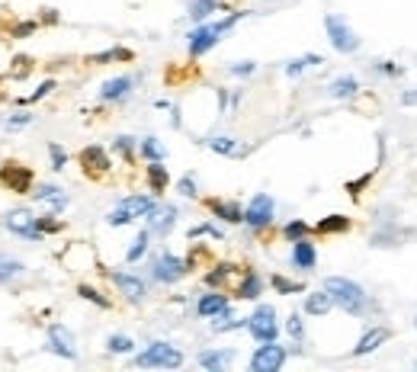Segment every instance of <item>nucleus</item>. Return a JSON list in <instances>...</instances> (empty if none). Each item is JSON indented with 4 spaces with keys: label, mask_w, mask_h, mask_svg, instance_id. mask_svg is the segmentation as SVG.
<instances>
[{
    "label": "nucleus",
    "mask_w": 417,
    "mask_h": 372,
    "mask_svg": "<svg viewBox=\"0 0 417 372\" xmlns=\"http://www.w3.org/2000/svg\"><path fill=\"white\" fill-rule=\"evenodd\" d=\"M106 350L109 353H132L135 343H132V337H125V334H113V337L106 340Z\"/></svg>",
    "instance_id": "nucleus-29"
},
{
    "label": "nucleus",
    "mask_w": 417,
    "mask_h": 372,
    "mask_svg": "<svg viewBox=\"0 0 417 372\" xmlns=\"http://www.w3.org/2000/svg\"><path fill=\"white\" fill-rule=\"evenodd\" d=\"M260 289H263V280L257 273H247L241 282V289H238V298H257Z\"/></svg>",
    "instance_id": "nucleus-28"
},
{
    "label": "nucleus",
    "mask_w": 417,
    "mask_h": 372,
    "mask_svg": "<svg viewBox=\"0 0 417 372\" xmlns=\"http://www.w3.org/2000/svg\"><path fill=\"white\" fill-rule=\"evenodd\" d=\"M318 61H321V58H315V55H309V58H299V61H289V67H286V74L295 77V74H302V71H305L309 65H318Z\"/></svg>",
    "instance_id": "nucleus-33"
},
{
    "label": "nucleus",
    "mask_w": 417,
    "mask_h": 372,
    "mask_svg": "<svg viewBox=\"0 0 417 372\" xmlns=\"http://www.w3.org/2000/svg\"><path fill=\"white\" fill-rule=\"evenodd\" d=\"M231 74H254V61H238V65H231Z\"/></svg>",
    "instance_id": "nucleus-41"
},
{
    "label": "nucleus",
    "mask_w": 417,
    "mask_h": 372,
    "mask_svg": "<svg viewBox=\"0 0 417 372\" xmlns=\"http://www.w3.org/2000/svg\"><path fill=\"white\" fill-rule=\"evenodd\" d=\"M113 282H116L119 292H122L129 302H142L145 292H148L145 280H138V276H132V273H113Z\"/></svg>",
    "instance_id": "nucleus-14"
},
{
    "label": "nucleus",
    "mask_w": 417,
    "mask_h": 372,
    "mask_svg": "<svg viewBox=\"0 0 417 372\" xmlns=\"http://www.w3.org/2000/svg\"><path fill=\"white\" fill-rule=\"evenodd\" d=\"M286 331H289L295 340H302V334H305V327H302V318H299V314H292V318H289V324H286Z\"/></svg>",
    "instance_id": "nucleus-38"
},
{
    "label": "nucleus",
    "mask_w": 417,
    "mask_h": 372,
    "mask_svg": "<svg viewBox=\"0 0 417 372\" xmlns=\"http://www.w3.org/2000/svg\"><path fill=\"white\" fill-rule=\"evenodd\" d=\"M218 3L215 0H193V7H190V17L193 19H206L208 13H215Z\"/></svg>",
    "instance_id": "nucleus-30"
},
{
    "label": "nucleus",
    "mask_w": 417,
    "mask_h": 372,
    "mask_svg": "<svg viewBox=\"0 0 417 372\" xmlns=\"http://www.w3.org/2000/svg\"><path fill=\"white\" fill-rule=\"evenodd\" d=\"M327 296L334 298V305L343 308L347 314H363L369 308V296L363 292V286L353 280H343V276H327L325 280Z\"/></svg>",
    "instance_id": "nucleus-1"
},
{
    "label": "nucleus",
    "mask_w": 417,
    "mask_h": 372,
    "mask_svg": "<svg viewBox=\"0 0 417 372\" xmlns=\"http://www.w3.org/2000/svg\"><path fill=\"white\" fill-rule=\"evenodd\" d=\"M212 151H222V154H234V138H212L208 141Z\"/></svg>",
    "instance_id": "nucleus-35"
},
{
    "label": "nucleus",
    "mask_w": 417,
    "mask_h": 372,
    "mask_svg": "<svg viewBox=\"0 0 417 372\" xmlns=\"http://www.w3.org/2000/svg\"><path fill=\"white\" fill-rule=\"evenodd\" d=\"M29 122V116H19V119H10V125H13V129H19V125H26Z\"/></svg>",
    "instance_id": "nucleus-45"
},
{
    "label": "nucleus",
    "mask_w": 417,
    "mask_h": 372,
    "mask_svg": "<svg viewBox=\"0 0 417 372\" xmlns=\"http://www.w3.org/2000/svg\"><path fill=\"white\" fill-rule=\"evenodd\" d=\"M350 228V218L347 216H327L325 222H318V232L321 234H341Z\"/></svg>",
    "instance_id": "nucleus-26"
},
{
    "label": "nucleus",
    "mask_w": 417,
    "mask_h": 372,
    "mask_svg": "<svg viewBox=\"0 0 417 372\" xmlns=\"http://www.w3.org/2000/svg\"><path fill=\"white\" fill-rule=\"evenodd\" d=\"M167 167L161 164V161H151V167H148V183H151V190L154 193H164V186H167Z\"/></svg>",
    "instance_id": "nucleus-25"
},
{
    "label": "nucleus",
    "mask_w": 417,
    "mask_h": 372,
    "mask_svg": "<svg viewBox=\"0 0 417 372\" xmlns=\"http://www.w3.org/2000/svg\"><path fill=\"white\" fill-rule=\"evenodd\" d=\"M77 292H81L83 298H90V302H97V305H100V308H109V302H106V298H103L97 289H90V286H81V289H77Z\"/></svg>",
    "instance_id": "nucleus-36"
},
{
    "label": "nucleus",
    "mask_w": 417,
    "mask_h": 372,
    "mask_svg": "<svg viewBox=\"0 0 417 372\" xmlns=\"http://www.w3.org/2000/svg\"><path fill=\"white\" fill-rule=\"evenodd\" d=\"M196 312H199L202 318H215V314H225V312H228V298L222 296V292H208V296L199 298Z\"/></svg>",
    "instance_id": "nucleus-18"
},
{
    "label": "nucleus",
    "mask_w": 417,
    "mask_h": 372,
    "mask_svg": "<svg viewBox=\"0 0 417 372\" xmlns=\"http://www.w3.org/2000/svg\"><path fill=\"white\" fill-rule=\"evenodd\" d=\"M135 366H142V369H177V366H183V353L158 340V343H151L135 356Z\"/></svg>",
    "instance_id": "nucleus-3"
},
{
    "label": "nucleus",
    "mask_w": 417,
    "mask_h": 372,
    "mask_svg": "<svg viewBox=\"0 0 417 372\" xmlns=\"http://www.w3.org/2000/svg\"><path fill=\"white\" fill-rule=\"evenodd\" d=\"M154 212V199L151 196H125L113 212L106 216L109 225H129L135 218H148Z\"/></svg>",
    "instance_id": "nucleus-5"
},
{
    "label": "nucleus",
    "mask_w": 417,
    "mask_h": 372,
    "mask_svg": "<svg viewBox=\"0 0 417 372\" xmlns=\"http://www.w3.org/2000/svg\"><path fill=\"white\" fill-rule=\"evenodd\" d=\"M357 90H359V83H357V77H350V74H347V77H337V81L327 87V93H331L334 99H350Z\"/></svg>",
    "instance_id": "nucleus-22"
},
{
    "label": "nucleus",
    "mask_w": 417,
    "mask_h": 372,
    "mask_svg": "<svg viewBox=\"0 0 417 372\" xmlns=\"http://www.w3.org/2000/svg\"><path fill=\"white\" fill-rule=\"evenodd\" d=\"M225 276H231V266H218L215 273H208L206 280H208V286H218V282L225 280Z\"/></svg>",
    "instance_id": "nucleus-40"
},
{
    "label": "nucleus",
    "mask_w": 417,
    "mask_h": 372,
    "mask_svg": "<svg viewBox=\"0 0 417 372\" xmlns=\"http://www.w3.org/2000/svg\"><path fill=\"white\" fill-rule=\"evenodd\" d=\"M145 250H148V232H142V234H138V238L132 241V248H129V254H125V260H129V264H135V260H138V257H142Z\"/></svg>",
    "instance_id": "nucleus-31"
},
{
    "label": "nucleus",
    "mask_w": 417,
    "mask_h": 372,
    "mask_svg": "<svg viewBox=\"0 0 417 372\" xmlns=\"http://www.w3.org/2000/svg\"><path fill=\"white\" fill-rule=\"evenodd\" d=\"M180 193H183V196H196V183H193V177H183V180H180Z\"/></svg>",
    "instance_id": "nucleus-42"
},
{
    "label": "nucleus",
    "mask_w": 417,
    "mask_h": 372,
    "mask_svg": "<svg viewBox=\"0 0 417 372\" xmlns=\"http://www.w3.org/2000/svg\"><path fill=\"white\" fill-rule=\"evenodd\" d=\"M325 29H327V39H331V45L337 51H343V55H350V51H357L363 42H359L357 29H353L347 19L341 17V13H327L325 17Z\"/></svg>",
    "instance_id": "nucleus-4"
},
{
    "label": "nucleus",
    "mask_w": 417,
    "mask_h": 372,
    "mask_svg": "<svg viewBox=\"0 0 417 372\" xmlns=\"http://www.w3.org/2000/svg\"><path fill=\"white\" fill-rule=\"evenodd\" d=\"M315 264H318L315 244L305 238L292 241V266H295V270H315Z\"/></svg>",
    "instance_id": "nucleus-13"
},
{
    "label": "nucleus",
    "mask_w": 417,
    "mask_h": 372,
    "mask_svg": "<svg viewBox=\"0 0 417 372\" xmlns=\"http://www.w3.org/2000/svg\"><path fill=\"white\" fill-rule=\"evenodd\" d=\"M392 337V331L389 327H373V331H366L363 334V340L357 343V350H353V356H366V353H373V350H379L385 343V340Z\"/></svg>",
    "instance_id": "nucleus-16"
},
{
    "label": "nucleus",
    "mask_w": 417,
    "mask_h": 372,
    "mask_svg": "<svg viewBox=\"0 0 417 372\" xmlns=\"http://www.w3.org/2000/svg\"><path fill=\"white\" fill-rule=\"evenodd\" d=\"M273 286H276L279 292H286V296H292V292H299V289H302L299 282H289V280H283V276H273Z\"/></svg>",
    "instance_id": "nucleus-37"
},
{
    "label": "nucleus",
    "mask_w": 417,
    "mask_h": 372,
    "mask_svg": "<svg viewBox=\"0 0 417 372\" xmlns=\"http://www.w3.org/2000/svg\"><path fill=\"white\" fill-rule=\"evenodd\" d=\"M238 17L241 13H231L228 19H222V23H206V26H196L190 33V55L193 58H199V55H206L212 45H215L218 39H222V33H228L234 23H238Z\"/></svg>",
    "instance_id": "nucleus-2"
},
{
    "label": "nucleus",
    "mask_w": 417,
    "mask_h": 372,
    "mask_svg": "<svg viewBox=\"0 0 417 372\" xmlns=\"http://www.w3.org/2000/svg\"><path fill=\"white\" fill-rule=\"evenodd\" d=\"M174 222H177V209L174 206H164V209L154 206V212L148 216V228L154 234H167L170 228H174Z\"/></svg>",
    "instance_id": "nucleus-15"
},
{
    "label": "nucleus",
    "mask_w": 417,
    "mask_h": 372,
    "mask_svg": "<svg viewBox=\"0 0 417 372\" xmlns=\"http://www.w3.org/2000/svg\"><path fill=\"white\" fill-rule=\"evenodd\" d=\"M49 90H55V83H51V81H45V83H42V87H39V90H35L33 97H29V99H42V97H45V93H49Z\"/></svg>",
    "instance_id": "nucleus-43"
},
{
    "label": "nucleus",
    "mask_w": 417,
    "mask_h": 372,
    "mask_svg": "<svg viewBox=\"0 0 417 372\" xmlns=\"http://www.w3.org/2000/svg\"><path fill=\"white\" fill-rule=\"evenodd\" d=\"M49 350L51 353H58V356H65V359H77L74 337H71V331L61 327V324H51L49 327Z\"/></svg>",
    "instance_id": "nucleus-11"
},
{
    "label": "nucleus",
    "mask_w": 417,
    "mask_h": 372,
    "mask_svg": "<svg viewBox=\"0 0 417 372\" xmlns=\"http://www.w3.org/2000/svg\"><path fill=\"white\" fill-rule=\"evenodd\" d=\"M3 225H7L13 234L26 238V241H39L42 238V228H39V222H35V216L29 212V209H13V212H7Z\"/></svg>",
    "instance_id": "nucleus-9"
},
{
    "label": "nucleus",
    "mask_w": 417,
    "mask_h": 372,
    "mask_svg": "<svg viewBox=\"0 0 417 372\" xmlns=\"http://www.w3.org/2000/svg\"><path fill=\"white\" fill-rule=\"evenodd\" d=\"M49 154H51V167H55V170H61V167H65V161H67V154L58 148V145H51Z\"/></svg>",
    "instance_id": "nucleus-39"
},
{
    "label": "nucleus",
    "mask_w": 417,
    "mask_h": 372,
    "mask_svg": "<svg viewBox=\"0 0 417 372\" xmlns=\"http://www.w3.org/2000/svg\"><path fill=\"white\" fill-rule=\"evenodd\" d=\"M208 206H212V212H215L218 218H225V222H244L241 206H234V202H222V199H212Z\"/></svg>",
    "instance_id": "nucleus-24"
},
{
    "label": "nucleus",
    "mask_w": 417,
    "mask_h": 372,
    "mask_svg": "<svg viewBox=\"0 0 417 372\" xmlns=\"http://www.w3.org/2000/svg\"><path fill=\"white\" fill-rule=\"evenodd\" d=\"M0 180L7 183L13 193H29L33 170H29V167H19V164H3V170H0Z\"/></svg>",
    "instance_id": "nucleus-12"
},
{
    "label": "nucleus",
    "mask_w": 417,
    "mask_h": 372,
    "mask_svg": "<svg viewBox=\"0 0 417 372\" xmlns=\"http://www.w3.org/2000/svg\"><path fill=\"white\" fill-rule=\"evenodd\" d=\"M129 90H132V77H113V81L103 83L100 97L103 99H125L129 97Z\"/></svg>",
    "instance_id": "nucleus-20"
},
{
    "label": "nucleus",
    "mask_w": 417,
    "mask_h": 372,
    "mask_svg": "<svg viewBox=\"0 0 417 372\" xmlns=\"http://www.w3.org/2000/svg\"><path fill=\"white\" fill-rule=\"evenodd\" d=\"M305 234H309V225L305 222H289L286 225V238L289 241H299V238H305Z\"/></svg>",
    "instance_id": "nucleus-34"
},
{
    "label": "nucleus",
    "mask_w": 417,
    "mask_h": 372,
    "mask_svg": "<svg viewBox=\"0 0 417 372\" xmlns=\"http://www.w3.org/2000/svg\"><path fill=\"white\" fill-rule=\"evenodd\" d=\"M183 273H186V264L180 260V257L161 254L158 260H154V280H161V282H177V280H183Z\"/></svg>",
    "instance_id": "nucleus-10"
},
{
    "label": "nucleus",
    "mask_w": 417,
    "mask_h": 372,
    "mask_svg": "<svg viewBox=\"0 0 417 372\" xmlns=\"http://www.w3.org/2000/svg\"><path fill=\"white\" fill-rule=\"evenodd\" d=\"M29 33H33V23H23V26L17 29V35H29Z\"/></svg>",
    "instance_id": "nucleus-44"
},
{
    "label": "nucleus",
    "mask_w": 417,
    "mask_h": 372,
    "mask_svg": "<svg viewBox=\"0 0 417 372\" xmlns=\"http://www.w3.org/2000/svg\"><path fill=\"white\" fill-rule=\"evenodd\" d=\"M286 363V347H279L276 340H267L263 347H257V353L250 356V369L254 372H279Z\"/></svg>",
    "instance_id": "nucleus-7"
},
{
    "label": "nucleus",
    "mask_w": 417,
    "mask_h": 372,
    "mask_svg": "<svg viewBox=\"0 0 417 372\" xmlns=\"http://www.w3.org/2000/svg\"><path fill=\"white\" fill-rule=\"evenodd\" d=\"M273 212H276L273 196L257 193V196L247 202V209H244V222H247L250 228H267V225L273 222Z\"/></svg>",
    "instance_id": "nucleus-8"
},
{
    "label": "nucleus",
    "mask_w": 417,
    "mask_h": 372,
    "mask_svg": "<svg viewBox=\"0 0 417 372\" xmlns=\"http://www.w3.org/2000/svg\"><path fill=\"white\" fill-rule=\"evenodd\" d=\"M247 331L254 340H260V343H267V340H276V334H279V324H276V312L273 305H260L257 312L247 318Z\"/></svg>",
    "instance_id": "nucleus-6"
},
{
    "label": "nucleus",
    "mask_w": 417,
    "mask_h": 372,
    "mask_svg": "<svg viewBox=\"0 0 417 372\" xmlns=\"http://www.w3.org/2000/svg\"><path fill=\"white\" fill-rule=\"evenodd\" d=\"M19 273H23V264H19V260H13V257H3V254H0V282L17 280Z\"/></svg>",
    "instance_id": "nucleus-27"
},
{
    "label": "nucleus",
    "mask_w": 417,
    "mask_h": 372,
    "mask_svg": "<svg viewBox=\"0 0 417 372\" xmlns=\"http://www.w3.org/2000/svg\"><path fill=\"white\" fill-rule=\"evenodd\" d=\"M81 161H83V167H87V170H97V174H103V170L109 167L106 151L97 148V145H93V148H83L81 151Z\"/></svg>",
    "instance_id": "nucleus-21"
},
{
    "label": "nucleus",
    "mask_w": 417,
    "mask_h": 372,
    "mask_svg": "<svg viewBox=\"0 0 417 372\" xmlns=\"http://www.w3.org/2000/svg\"><path fill=\"white\" fill-rule=\"evenodd\" d=\"M142 154L148 157V161H161V157H164V148L158 145V138H145L142 141Z\"/></svg>",
    "instance_id": "nucleus-32"
},
{
    "label": "nucleus",
    "mask_w": 417,
    "mask_h": 372,
    "mask_svg": "<svg viewBox=\"0 0 417 372\" xmlns=\"http://www.w3.org/2000/svg\"><path fill=\"white\" fill-rule=\"evenodd\" d=\"M334 305V298L327 296V289L321 292H309V298H305V312L309 314H327Z\"/></svg>",
    "instance_id": "nucleus-23"
},
{
    "label": "nucleus",
    "mask_w": 417,
    "mask_h": 372,
    "mask_svg": "<svg viewBox=\"0 0 417 372\" xmlns=\"http://www.w3.org/2000/svg\"><path fill=\"white\" fill-rule=\"evenodd\" d=\"M231 359H234L231 350H206V353H199V366H206L212 372H222Z\"/></svg>",
    "instance_id": "nucleus-19"
},
{
    "label": "nucleus",
    "mask_w": 417,
    "mask_h": 372,
    "mask_svg": "<svg viewBox=\"0 0 417 372\" xmlns=\"http://www.w3.org/2000/svg\"><path fill=\"white\" fill-rule=\"evenodd\" d=\"M35 202H42V206H49L51 212H61V209L67 206V196L65 190H58V186H39V190L33 193Z\"/></svg>",
    "instance_id": "nucleus-17"
}]
</instances>
